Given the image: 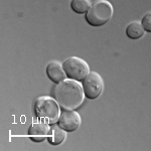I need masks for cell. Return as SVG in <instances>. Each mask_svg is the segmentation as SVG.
Returning <instances> with one entry per match:
<instances>
[{"label":"cell","mask_w":151,"mask_h":151,"mask_svg":"<svg viewBox=\"0 0 151 151\" xmlns=\"http://www.w3.org/2000/svg\"><path fill=\"white\" fill-rule=\"evenodd\" d=\"M81 116L74 110H65L60 114L58 125L67 132H74L81 125Z\"/></svg>","instance_id":"8992f818"},{"label":"cell","mask_w":151,"mask_h":151,"mask_svg":"<svg viewBox=\"0 0 151 151\" xmlns=\"http://www.w3.org/2000/svg\"><path fill=\"white\" fill-rule=\"evenodd\" d=\"M141 24L143 25V28L146 32L151 33V10L146 12L143 15L142 20H141Z\"/></svg>","instance_id":"7c38bea8"},{"label":"cell","mask_w":151,"mask_h":151,"mask_svg":"<svg viewBox=\"0 0 151 151\" xmlns=\"http://www.w3.org/2000/svg\"><path fill=\"white\" fill-rule=\"evenodd\" d=\"M85 94L83 87L78 81L65 79L57 85L55 89V99L64 110H75L84 102Z\"/></svg>","instance_id":"6da1fadb"},{"label":"cell","mask_w":151,"mask_h":151,"mask_svg":"<svg viewBox=\"0 0 151 151\" xmlns=\"http://www.w3.org/2000/svg\"><path fill=\"white\" fill-rule=\"evenodd\" d=\"M52 129L48 126V123L45 121L35 122L29 127L28 129V136L35 142H42L47 138H48Z\"/></svg>","instance_id":"52a82bcc"},{"label":"cell","mask_w":151,"mask_h":151,"mask_svg":"<svg viewBox=\"0 0 151 151\" xmlns=\"http://www.w3.org/2000/svg\"><path fill=\"white\" fill-rule=\"evenodd\" d=\"M113 5L107 0H96L86 13V21L91 26L99 27L108 23L113 16Z\"/></svg>","instance_id":"7a4b0ae2"},{"label":"cell","mask_w":151,"mask_h":151,"mask_svg":"<svg viewBox=\"0 0 151 151\" xmlns=\"http://www.w3.org/2000/svg\"><path fill=\"white\" fill-rule=\"evenodd\" d=\"M91 5L90 0H70V8L78 14L87 13Z\"/></svg>","instance_id":"8fae6325"},{"label":"cell","mask_w":151,"mask_h":151,"mask_svg":"<svg viewBox=\"0 0 151 151\" xmlns=\"http://www.w3.org/2000/svg\"><path fill=\"white\" fill-rule=\"evenodd\" d=\"M60 107L58 104L57 100L47 96L40 97L35 104V112L36 116L41 121H45L48 124L58 122L60 114Z\"/></svg>","instance_id":"3957f363"},{"label":"cell","mask_w":151,"mask_h":151,"mask_svg":"<svg viewBox=\"0 0 151 151\" xmlns=\"http://www.w3.org/2000/svg\"><path fill=\"white\" fill-rule=\"evenodd\" d=\"M45 72H47L48 79L55 84H60V82L65 80V77H67L63 64H60L58 60H52L48 63Z\"/></svg>","instance_id":"ba28073f"},{"label":"cell","mask_w":151,"mask_h":151,"mask_svg":"<svg viewBox=\"0 0 151 151\" xmlns=\"http://www.w3.org/2000/svg\"><path fill=\"white\" fill-rule=\"evenodd\" d=\"M125 33L127 35V37H129L130 40H139V38H141L144 35L145 30L141 22H139V21H133V22H130L127 25V27L125 29Z\"/></svg>","instance_id":"9c48e42d"},{"label":"cell","mask_w":151,"mask_h":151,"mask_svg":"<svg viewBox=\"0 0 151 151\" xmlns=\"http://www.w3.org/2000/svg\"><path fill=\"white\" fill-rule=\"evenodd\" d=\"M65 73L69 79L75 81H83L90 73L89 65L86 60L78 57H70L63 63Z\"/></svg>","instance_id":"277c9868"},{"label":"cell","mask_w":151,"mask_h":151,"mask_svg":"<svg viewBox=\"0 0 151 151\" xmlns=\"http://www.w3.org/2000/svg\"><path fill=\"white\" fill-rule=\"evenodd\" d=\"M82 87L85 97L90 100H95L101 96L104 90V82L98 73L90 72L83 80Z\"/></svg>","instance_id":"5b68a950"},{"label":"cell","mask_w":151,"mask_h":151,"mask_svg":"<svg viewBox=\"0 0 151 151\" xmlns=\"http://www.w3.org/2000/svg\"><path fill=\"white\" fill-rule=\"evenodd\" d=\"M67 131L64 130L63 128H60V126L58 127H55L53 129H52L50 131V134L48 136V142L52 145H60V143H63L67 137Z\"/></svg>","instance_id":"30bf717a"}]
</instances>
